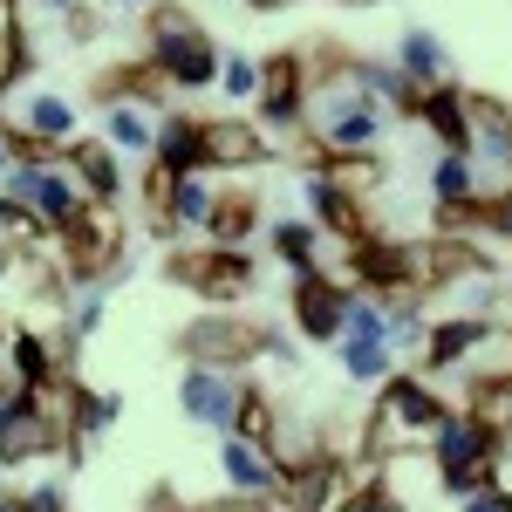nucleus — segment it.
<instances>
[{"instance_id": "1", "label": "nucleus", "mask_w": 512, "mask_h": 512, "mask_svg": "<svg viewBox=\"0 0 512 512\" xmlns=\"http://www.w3.org/2000/svg\"><path fill=\"white\" fill-rule=\"evenodd\" d=\"M444 417H451V410H444L417 376H383V403H376V417H369V451H376V458L431 451Z\"/></svg>"}, {"instance_id": "2", "label": "nucleus", "mask_w": 512, "mask_h": 512, "mask_svg": "<svg viewBox=\"0 0 512 512\" xmlns=\"http://www.w3.org/2000/svg\"><path fill=\"white\" fill-rule=\"evenodd\" d=\"M151 69L164 82H178V89H205L219 76V48L205 41V28L185 7H158V21H151Z\"/></svg>"}, {"instance_id": "3", "label": "nucleus", "mask_w": 512, "mask_h": 512, "mask_svg": "<svg viewBox=\"0 0 512 512\" xmlns=\"http://www.w3.org/2000/svg\"><path fill=\"white\" fill-rule=\"evenodd\" d=\"M62 444H69V417L41 390H7L0 396V465H21V458L62 451Z\"/></svg>"}, {"instance_id": "4", "label": "nucleus", "mask_w": 512, "mask_h": 512, "mask_svg": "<svg viewBox=\"0 0 512 512\" xmlns=\"http://www.w3.org/2000/svg\"><path fill=\"white\" fill-rule=\"evenodd\" d=\"M349 274L376 294H410V287L437 280V246H376V239H362Z\"/></svg>"}, {"instance_id": "5", "label": "nucleus", "mask_w": 512, "mask_h": 512, "mask_svg": "<svg viewBox=\"0 0 512 512\" xmlns=\"http://www.w3.org/2000/svg\"><path fill=\"white\" fill-rule=\"evenodd\" d=\"M171 274L185 280L192 294H205V301H239L253 287V260L239 246H212V253H178Z\"/></svg>"}, {"instance_id": "6", "label": "nucleus", "mask_w": 512, "mask_h": 512, "mask_svg": "<svg viewBox=\"0 0 512 512\" xmlns=\"http://www.w3.org/2000/svg\"><path fill=\"white\" fill-rule=\"evenodd\" d=\"M14 192L35 205V219L48 226V233H69V226L82 219V205H89L82 185L69 178V164H55V171H28V164H21V171H14Z\"/></svg>"}, {"instance_id": "7", "label": "nucleus", "mask_w": 512, "mask_h": 512, "mask_svg": "<svg viewBox=\"0 0 512 512\" xmlns=\"http://www.w3.org/2000/svg\"><path fill=\"white\" fill-rule=\"evenodd\" d=\"M260 349H267V335L233 321V315H198L185 328V355L205 362V369H233V362H246V355H260Z\"/></svg>"}, {"instance_id": "8", "label": "nucleus", "mask_w": 512, "mask_h": 512, "mask_svg": "<svg viewBox=\"0 0 512 512\" xmlns=\"http://www.w3.org/2000/svg\"><path fill=\"white\" fill-rule=\"evenodd\" d=\"M55 239H62V253L76 260V274H103V260H117V246H123L117 205H82V219Z\"/></svg>"}, {"instance_id": "9", "label": "nucleus", "mask_w": 512, "mask_h": 512, "mask_svg": "<svg viewBox=\"0 0 512 512\" xmlns=\"http://www.w3.org/2000/svg\"><path fill=\"white\" fill-rule=\"evenodd\" d=\"M349 287H335L328 274H301V287H294V315H301V335L308 342H335L342 335V321H349Z\"/></svg>"}, {"instance_id": "10", "label": "nucleus", "mask_w": 512, "mask_h": 512, "mask_svg": "<svg viewBox=\"0 0 512 512\" xmlns=\"http://www.w3.org/2000/svg\"><path fill=\"white\" fill-rule=\"evenodd\" d=\"M178 396H185L192 424H212V431H226V424H233L239 390L226 383V369H205V362H192V369H185V383H178Z\"/></svg>"}, {"instance_id": "11", "label": "nucleus", "mask_w": 512, "mask_h": 512, "mask_svg": "<svg viewBox=\"0 0 512 512\" xmlns=\"http://www.w3.org/2000/svg\"><path fill=\"white\" fill-rule=\"evenodd\" d=\"M260 117L267 123H301L308 117V82H301V62L294 55H274L260 69Z\"/></svg>"}, {"instance_id": "12", "label": "nucleus", "mask_w": 512, "mask_h": 512, "mask_svg": "<svg viewBox=\"0 0 512 512\" xmlns=\"http://www.w3.org/2000/svg\"><path fill=\"white\" fill-rule=\"evenodd\" d=\"M198 144H205V164H260L267 158V137L239 117H212L198 123Z\"/></svg>"}, {"instance_id": "13", "label": "nucleus", "mask_w": 512, "mask_h": 512, "mask_svg": "<svg viewBox=\"0 0 512 512\" xmlns=\"http://www.w3.org/2000/svg\"><path fill=\"white\" fill-rule=\"evenodd\" d=\"M417 117H424L437 137H444V151H472V103H465V89H444V82H431Z\"/></svg>"}, {"instance_id": "14", "label": "nucleus", "mask_w": 512, "mask_h": 512, "mask_svg": "<svg viewBox=\"0 0 512 512\" xmlns=\"http://www.w3.org/2000/svg\"><path fill=\"white\" fill-rule=\"evenodd\" d=\"M308 205H315V219L328 226V233H342L349 246H362L369 239V212H362V198H349V192H335L328 178H308Z\"/></svg>"}, {"instance_id": "15", "label": "nucleus", "mask_w": 512, "mask_h": 512, "mask_svg": "<svg viewBox=\"0 0 512 512\" xmlns=\"http://www.w3.org/2000/svg\"><path fill=\"white\" fill-rule=\"evenodd\" d=\"M62 164H69V178H76L82 185V198H89V205H117V158H110V151H103V144H69V151H62Z\"/></svg>"}, {"instance_id": "16", "label": "nucleus", "mask_w": 512, "mask_h": 512, "mask_svg": "<svg viewBox=\"0 0 512 512\" xmlns=\"http://www.w3.org/2000/svg\"><path fill=\"white\" fill-rule=\"evenodd\" d=\"M226 431H233L239 444H253L260 458H274V451H280V424H274V403H267V396H260V390H239V403H233V424H226Z\"/></svg>"}, {"instance_id": "17", "label": "nucleus", "mask_w": 512, "mask_h": 512, "mask_svg": "<svg viewBox=\"0 0 512 512\" xmlns=\"http://www.w3.org/2000/svg\"><path fill=\"white\" fill-rule=\"evenodd\" d=\"M158 171H164V178L205 171V144H198V123L192 117H164V130H158Z\"/></svg>"}, {"instance_id": "18", "label": "nucleus", "mask_w": 512, "mask_h": 512, "mask_svg": "<svg viewBox=\"0 0 512 512\" xmlns=\"http://www.w3.org/2000/svg\"><path fill=\"white\" fill-rule=\"evenodd\" d=\"M472 383H512V328H478V342L458 362Z\"/></svg>"}, {"instance_id": "19", "label": "nucleus", "mask_w": 512, "mask_h": 512, "mask_svg": "<svg viewBox=\"0 0 512 512\" xmlns=\"http://www.w3.org/2000/svg\"><path fill=\"white\" fill-rule=\"evenodd\" d=\"M158 219H164V226H205V219H212V192H205L198 171L171 178V192L158 198Z\"/></svg>"}, {"instance_id": "20", "label": "nucleus", "mask_w": 512, "mask_h": 512, "mask_svg": "<svg viewBox=\"0 0 512 512\" xmlns=\"http://www.w3.org/2000/svg\"><path fill=\"white\" fill-rule=\"evenodd\" d=\"M478 328H485V321H478V315L437 321L431 335H424V362H431V369H458V362H465V349H472V342H478Z\"/></svg>"}, {"instance_id": "21", "label": "nucleus", "mask_w": 512, "mask_h": 512, "mask_svg": "<svg viewBox=\"0 0 512 512\" xmlns=\"http://www.w3.org/2000/svg\"><path fill=\"white\" fill-rule=\"evenodd\" d=\"M14 376H21V390H48L55 383V355H48V342H41L35 328L14 335Z\"/></svg>"}, {"instance_id": "22", "label": "nucleus", "mask_w": 512, "mask_h": 512, "mask_svg": "<svg viewBox=\"0 0 512 512\" xmlns=\"http://www.w3.org/2000/svg\"><path fill=\"white\" fill-rule=\"evenodd\" d=\"M253 219H260V212H253V198H246V192H226V198H212V219H205V226H212V239H219V246H239V239L253 233Z\"/></svg>"}, {"instance_id": "23", "label": "nucleus", "mask_w": 512, "mask_h": 512, "mask_svg": "<svg viewBox=\"0 0 512 512\" xmlns=\"http://www.w3.org/2000/svg\"><path fill=\"white\" fill-rule=\"evenodd\" d=\"M335 192H349V198H362L369 185H376V158L369 151H328V171H321Z\"/></svg>"}, {"instance_id": "24", "label": "nucleus", "mask_w": 512, "mask_h": 512, "mask_svg": "<svg viewBox=\"0 0 512 512\" xmlns=\"http://www.w3.org/2000/svg\"><path fill=\"white\" fill-rule=\"evenodd\" d=\"M396 69L417 82V89H431V82L444 76V48H437V41L417 28V35H403V62H396Z\"/></svg>"}, {"instance_id": "25", "label": "nucleus", "mask_w": 512, "mask_h": 512, "mask_svg": "<svg viewBox=\"0 0 512 512\" xmlns=\"http://www.w3.org/2000/svg\"><path fill=\"white\" fill-rule=\"evenodd\" d=\"M226 472H233V485L239 492H267V485H274V465H267V458H260V451H253V444H226Z\"/></svg>"}, {"instance_id": "26", "label": "nucleus", "mask_w": 512, "mask_h": 512, "mask_svg": "<svg viewBox=\"0 0 512 512\" xmlns=\"http://www.w3.org/2000/svg\"><path fill=\"white\" fill-rule=\"evenodd\" d=\"M28 69V35H21V21H14V0H0V89Z\"/></svg>"}, {"instance_id": "27", "label": "nucleus", "mask_w": 512, "mask_h": 512, "mask_svg": "<svg viewBox=\"0 0 512 512\" xmlns=\"http://www.w3.org/2000/svg\"><path fill=\"white\" fill-rule=\"evenodd\" d=\"M62 417H69V431L96 437V431H103V424H110V417H117V396H89V390H82L76 403H69V410H62Z\"/></svg>"}, {"instance_id": "28", "label": "nucleus", "mask_w": 512, "mask_h": 512, "mask_svg": "<svg viewBox=\"0 0 512 512\" xmlns=\"http://www.w3.org/2000/svg\"><path fill=\"white\" fill-rule=\"evenodd\" d=\"M274 246L287 253L294 274H321L315 267V226H274Z\"/></svg>"}, {"instance_id": "29", "label": "nucleus", "mask_w": 512, "mask_h": 512, "mask_svg": "<svg viewBox=\"0 0 512 512\" xmlns=\"http://www.w3.org/2000/svg\"><path fill=\"white\" fill-rule=\"evenodd\" d=\"M349 342H390V315L376 301H349V321H342Z\"/></svg>"}, {"instance_id": "30", "label": "nucleus", "mask_w": 512, "mask_h": 512, "mask_svg": "<svg viewBox=\"0 0 512 512\" xmlns=\"http://www.w3.org/2000/svg\"><path fill=\"white\" fill-rule=\"evenodd\" d=\"M349 376H362V383H383L390 376V342H349Z\"/></svg>"}, {"instance_id": "31", "label": "nucleus", "mask_w": 512, "mask_h": 512, "mask_svg": "<svg viewBox=\"0 0 512 512\" xmlns=\"http://www.w3.org/2000/svg\"><path fill=\"white\" fill-rule=\"evenodd\" d=\"M69 123H76V110H69V103H55V96H41L35 110H28V130L48 137V144H55V137H69Z\"/></svg>"}, {"instance_id": "32", "label": "nucleus", "mask_w": 512, "mask_h": 512, "mask_svg": "<svg viewBox=\"0 0 512 512\" xmlns=\"http://www.w3.org/2000/svg\"><path fill=\"white\" fill-rule=\"evenodd\" d=\"M110 137L130 144V151H144V144H151V123L137 117V110H110Z\"/></svg>"}, {"instance_id": "33", "label": "nucleus", "mask_w": 512, "mask_h": 512, "mask_svg": "<svg viewBox=\"0 0 512 512\" xmlns=\"http://www.w3.org/2000/svg\"><path fill=\"white\" fill-rule=\"evenodd\" d=\"M465 512H512V492H506V485H485V492L465 499Z\"/></svg>"}, {"instance_id": "34", "label": "nucleus", "mask_w": 512, "mask_h": 512, "mask_svg": "<svg viewBox=\"0 0 512 512\" xmlns=\"http://www.w3.org/2000/svg\"><path fill=\"white\" fill-rule=\"evenodd\" d=\"M226 89H233V96H253V89H260V69H253V62H226Z\"/></svg>"}, {"instance_id": "35", "label": "nucleus", "mask_w": 512, "mask_h": 512, "mask_svg": "<svg viewBox=\"0 0 512 512\" xmlns=\"http://www.w3.org/2000/svg\"><path fill=\"white\" fill-rule=\"evenodd\" d=\"M485 219H492V233H506V239H512V185L492 198V205H485Z\"/></svg>"}, {"instance_id": "36", "label": "nucleus", "mask_w": 512, "mask_h": 512, "mask_svg": "<svg viewBox=\"0 0 512 512\" xmlns=\"http://www.w3.org/2000/svg\"><path fill=\"white\" fill-rule=\"evenodd\" d=\"M485 328H512V287H499V294H492V308H485Z\"/></svg>"}, {"instance_id": "37", "label": "nucleus", "mask_w": 512, "mask_h": 512, "mask_svg": "<svg viewBox=\"0 0 512 512\" xmlns=\"http://www.w3.org/2000/svg\"><path fill=\"white\" fill-rule=\"evenodd\" d=\"M158 512H267V506H253V499H226V506H171V499H164Z\"/></svg>"}, {"instance_id": "38", "label": "nucleus", "mask_w": 512, "mask_h": 512, "mask_svg": "<svg viewBox=\"0 0 512 512\" xmlns=\"http://www.w3.org/2000/svg\"><path fill=\"white\" fill-rule=\"evenodd\" d=\"M21 512H62V492H48V485H41V492L21 499Z\"/></svg>"}, {"instance_id": "39", "label": "nucleus", "mask_w": 512, "mask_h": 512, "mask_svg": "<svg viewBox=\"0 0 512 512\" xmlns=\"http://www.w3.org/2000/svg\"><path fill=\"white\" fill-rule=\"evenodd\" d=\"M0 512H21V499H0Z\"/></svg>"}, {"instance_id": "40", "label": "nucleus", "mask_w": 512, "mask_h": 512, "mask_svg": "<svg viewBox=\"0 0 512 512\" xmlns=\"http://www.w3.org/2000/svg\"><path fill=\"white\" fill-rule=\"evenodd\" d=\"M246 7H280V0H246Z\"/></svg>"}, {"instance_id": "41", "label": "nucleus", "mask_w": 512, "mask_h": 512, "mask_svg": "<svg viewBox=\"0 0 512 512\" xmlns=\"http://www.w3.org/2000/svg\"><path fill=\"white\" fill-rule=\"evenodd\" d=\"M110 7H144V0H110Z\"/></svg>"}, {"instance_id": "42", "label": "nucleus", "mask_w": 512, "mask_h": 512, "mask_svg": "<svg viewBox=\"0 0 512 512\" xmlns=\"http://www.w3.org/2000/svg\"><path fill=\"white\" fill-rule=\"evenodd\" d=\"M48 7H69V0H48Z\"/></svg>"}, {"instance_id": "43", "label": "nucleus", "mask_w": 512, "mask_h": 512, "mask_svg": "<svg viewBox=\"0 0 512 512\" xmlns=\"http://www.w3.org/2000/svg\"><path fill=\"white\" fill-rule=\"evenodd\" d=\"M0 164H7V144H0Z\"/></svg>"}, {"instance_id": "44", "label": "nucleus", "mask_w": 512, "mask_h": 512, "mask_svg": "<svg viewBox=\"0 0 512 512\" xmlns=\"http://www.w3.org/2000/svg\"><path fill=\"white\" fill-rule=\"evenodd\" d=\"M0 396H7V390H0Z\"/></svg>"}]
</instances>
